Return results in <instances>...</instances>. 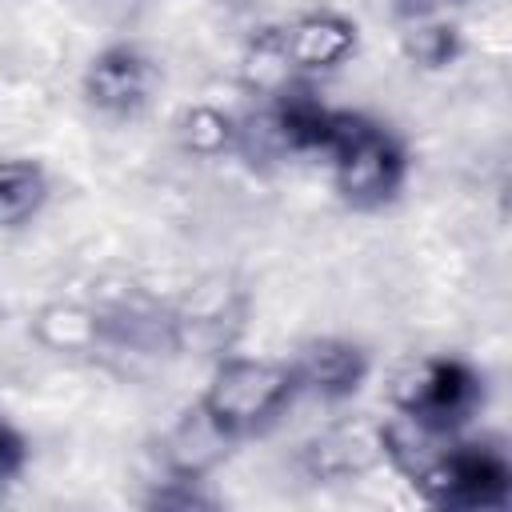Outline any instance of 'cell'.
Here are the masks:
<instances>
[{
  "mask_svg": "<svg viewBox=\"0 0 512 512\" xmlns=\"http://www.w3.org/2000/svg\"><path fill=\"white\" fill-rule=\"evenodd\" d=\"M376 448L436 508H504L512 496V464L496 444L436 436L396 412L380 424Z\"/></svg>",
  "mask_w": 512,
  "mask_h": 512,
  "instance_id": "obj_1",
  "label": "cell"
},
{
  "mask_svg": "<svg viewBox=\"0 0 512 512\" xmlns=\"http://www.w3.org/2000/svg\"><path fill=\"white\" fill-rule=\"evenodd\" d=\"M332 168V184L352 208H384L408 180V152L392 128L352 108H324L316 152Z\"/></svg>",
  "mask_w": 512,
  "mask_h": 512,
  "instance_id": "obj_2",
  "label": "cell"
},
{
  "mask_svg": "<svg viewBox=\"0 0 512 512\" xmlns=\"http://www.w3.org/2000/svg\"><path fill=\"white\" fill-rule=\"evenodd\" d=\"M296 376L288 360H272V356H224L200 396V412L204 420L228 440H248L268 432L288 404L296 400Z\"/></svg>",
  "mask_w": 512,
  "mask_h": 512,
  "instance_id": "obj_3",
  "label": "cell"
},
{
  "mask_svg": "<svg viewBox=\"0 0 512 512\" xmlns=\"http://www.w3.org/2000/svg\"><path fill=\"white\" fill-rule=\"evenodd\" d=\"M480 404H484V376L460 356L424 360L396 388V412L436 436H460L480 412Z\"/></svg>",
  "mask_w": 512,
  "mask_h": 512,
  "instance_id": "obj_4",
  "label": "cell"
},
{
  "mask_svg": "<svg viewBox=\"0 0 512 512\" xmlns=\"http://www.w3.org/2000/svg\"><path fill=\"white\" fill-rule=\"evenodd\" d=\"M152 60L136 44H108L84 68V100L104 116H136L152 96Z\"/></svg>",
  "mask_w": 512,
  "mask_h": 512,
  "instance_id": "obj_5",
  "label": "cell"
},
{
  "mask_svg": "<svg viewBox=\"0 0 512 512\" xmlns=\"http://www.w3.org/2000/svg\"><path fill=\"white\" fill-rule=\"evenodd\" d=\"M292 376H296V392L300 396H316V400H348L352 392L364 388L368 372H372V356L340 336H320L300 344V352L288 360Z\"/></svg>",
  "mask_w": 512,
  "mask_h": 512,
  "instance_id": "obj_6",
  "label": "cell"
},
{
  "mask_svg": "<svg viewBox=\"0 0 512 512\" xmlns=\"http://www.w3.org/2000/svg\"><path fill=\"white\" fill-rule=\"evenodd\" d=\"M280 48L292 72H324L352 56L356 24L336 12H308L292 24H280Z\"/></svg>",
  "mask_w": 512,
  "mask_h": 512,
  "instance_id": "obj_7",
  "label": "cell"
},
{
  "mask_svg": "<svg viewBox=\"0 0 512 512\" xmlns=\"http://www.w3.org/2000/svg\"><path fill=\"white\" fill-rule=\"evenodd\" d=\"M48 200V172L36 160L8 156L0 160V228L28 224Z\"/></svg>",
  "mask_w": 512,
  "mask_h": 512,
  "instance_id": "obj_8",
  "label": "cell"
},
{
  "mask_svg": "<svg viewBox=\"0 0 512 512\" xmlns=\"http://www.w3.org/2000/svg\"><path fill=\"white\" fill-rule=\"evenodd\" d=\"M400 28H404V32H400V52H404V60L416 64V68H428V72L448 68V64L460 56V48H464L456 16L420 20V24H400Z\"/></svg>",
  "mask_w": 512,
  "mask_h": 512,
  "instance_id": "obj_9",
  "label": "cell"
},
{
  "mask_svg": "<svg viewBox=\"0 0 512 512\" xmlns=\"http://www.w3.org/2000/svg\"><path fill=\"white\" fill-rule=\"evenodd\" d=\"M304 464L316 480H344L348 472L364 468V444H360V436H324V440L308 444Z\"/></svg>",
  "mask_w": 512,
  "mask_h": 512,
  "instance_id": "obj_10",
  "label": "cell"
},
{
  "mask_svg": "<svg viewBox=\"0 0 512 512\" xmlns=\"http://www.w3.org/2000/svg\"><path fill=\"white\" fill-rule=\"evenodd\" d=\"M180 136L192 152H224L236 144V120L216 108H192L180 120Z\"/></svg>",
  "mask_w": 512,
  "mask_h": 512,
  "instance_id": "obj_11",
  "label": "cell"
},
{
  "mask_svg": "<svg viewBox=\"0 0 512 512\" xmlns=\"http://www.w3.org/2000/svg\"><path fill=\"white\" fill-rule=\"evenodd\" d=\"M392 16L400 24H420V20H444L464 8V0H388Z\"/></svg>",
  "mask_w": 512,
  "mask_h": 512,
  "instance_id": "obj_12",
  "label": "cell"
},
{
  "mask_svg": "<svg viewBox=\"0 0 512 512\" xmlns=\"http://www.w3.org/2000/svg\"><path fill=\"white\" fill-rule=\"evenodd\" d=\"M24 460H28V444H24V436H20L12 424L0 420V484H8V480L24 468Z\"/></svg>",
  "mask_w": 512,
  "mask_h": 512,
  "instance_id": "obj_13",
  "label": "cell"
}]
</instances>
